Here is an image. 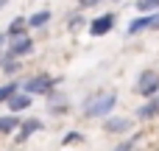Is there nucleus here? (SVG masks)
<instances>
[{"instance_id": "1", "label": "nucleus", "mask_w": 159, "mask_h": 151, "mask_svg": "<svg viewBox=\"0 0 159 151\" xmlns=\"http://www.w3.org/2000/svg\"><path fill=\"white\" fill-rule=\"evenodd\" d=\"M115 104H117V95H115V92H103V95H98L95 101H89V104L84 106V112H87L89 118H103V115L112 112Z\"/></svg>"}, {"instance_id": "2", "label": "nucleus", "mask_w": 159, "mask_h": 151, "mask_svg": "<svg viewBox=\"0 0 159 151\" xmlns=\"http://www.w3.org/2000/svg\"><path fill=\"white\" fill-rule=\"evenodd\" d=\"M134 90H137L140 95H145V98H154V95L159 92V76L154 73V70H145V73L137 78Z\"/></svg>"}, {"instance_id": "3", "label": "nucleus", "mask_w": 159, "mask_h": 151, "mask_svg": "<svg viewBox=\"0 0 159 151\" xmlns=\"http://www.w3.org/2000/svg\"><path fill=\"white\" fill-rule=\"evenodd\" d=\"M115 28V14H101V17H95L92 22H89V34L92 36H103V34H109Z\"/></svg>"}, {"instance_id": "4", "label": "nucleus", "mask_w": 159, "mask_h": 151, "mask_svg": "<svg viewBox=\"0 0 159 151\" xmlns=\"http://www.w3.org/2000/svg\"><path fill=\"white\" fill-rule=\"evenodd\" d=\"M31 48H34V42H31L28 36H20V39H14V42H11V48H8V53H6V62H11V59H20V56H28V53H31Z\"/></svg>"}, {"instance_id": "5", "label": "nucleus", "mask_w": 159, "mask_h": 151, "mask_svg": "<svg viewBox=\"0 0 159 151\" xmlns=\"http://www.w3.org/2000/svg\"><path fill=\"white\" fill-rule=\"evenodd\" d=\"M53 84H56V78H48V76H34V78H28V81H25V92H28V95H31V92H48Z\"/></svg>"}, {"instance_id": "6", "label": "nucleus", "mask_w": 159, "mask_h": 151, "mask_svg": "<svg viewBox=\"0 0 159 151\" xmlns=\"http://www.w3.org/2000/svg\"><path fill=\"white\" fill-rule=\"evenodd\" d=\"M39 129H42V120H36V118H31V120H25V123H22V126L17 129V140L22 143V140H28V137H31L34 132H39Z\"/></svg>"}, {"instance_id": "7", "label": "nucleus", "mask_w": 159, "mask_h": 151, "mask_svg": "<svg viewBox=\"0 0 159 151\" xmlns=\"http://www.w3.org/2000/svg\"><path fill=\"white\" fill-rule=\"evenodd\" d=\"M6 104L11 106V112H20V109H28V106H31V95H28V92H14Z\"/></svg>"}, {"instance_id": "8", "label": "nucleus", "mask_w": 159, "mask_h": 151, "mask_svg": "<svg viewBox=\"0 0 159 151\" xmlns=\"http://www.w3.org/2000/svg\"><path fill=\"white\" fill-rule=\"evenodd\" d=\"M25 25H28V20H25V17H14V20H11V25H8V31H6V36H8V39H20V36H22V31H25Z\"/></svg>"}, {"instance_id": "9", "label": "nucleus", "mask_w": 159, "mask_h": 151, "mask_svg": "<svg viewBox=\"0 0 159 151\" xmlns=\"http://www.w3.org/2000/svg\"><path fill=\"white\" fill-rule=\"evenodd\" d=\"M129 129H131V120H126V118H109L106 120V132L120 134V132H129Z\"/></svg>"}, {"instance_id": "10", "label": "nucleus", "mask_w": 159, "mask_h": 151, "mask_svg": "<svg viewBox=\"0 0 159 151\" xmlns=\"http://www.w3.org/2000/svg\"><path fill=\"white\" fill-rule=\"evenodd\" d=\"M145 28H151V17H137V20H131V22H129L126 34H129V36H134V34H140V31H145Z\"/></svg>"}, {"instance_id": "11", "label": "nucleus", "mask_w": 159, "mask_h": 151, "mask_svg": "<svg viewBox=\"0 0 159 151\" xmlns=\"http://www.w3.org/2000/svg\"><path fill=\"white\" fill-rule=\"evenodd\" d=\"M137 115H140V118H154V115H159V95L151 98V104L140 106V112H137Z\"/></svg>"}, {"instance_id": "12", "label": "nucleus", "mask_w": 159, "mask_h": 151, "mask_svg": "<svg viewBox=\"0 0 159 151\" xmlns=\"http://www.w3.org/2000/svg\"><path fill=\"white\" fill-rule=\"evenodd\" d=\"M20 129V120L14 118V115H6V118H0V132L3 134H8V132H17Z\"/></svg>"}, {"instance_id": "13", "label": "nucleus", "mask_w": 159, "mask_h": 151, "mask_svg": "<svg viewBox=\"0 0 159 151\" xmlns=\"http://www.w3.org/2000/svg\"><path fill=\"white\" fill-rule=\"evenodd\" d=\"M48 20H50V11H36V14L28 20V25H34V28H42Z\"/></svg>"}, {"instance_id": "14", "label": "nucleus", "mask_w": 159, "mask_h": 151, "mask_svg": "<svg viewBox=\"0 0 159 151\" xmlns=\"http://www.w3.org/2000/svg\"><path fill=\"white\" fill-rule=\"evenodd\" d=\"M14 92H17V84H3V87H0V104H3V101H8Z\"/></svg>"}, {"instance_id": "15", "label": "nucleus", "mask_w": 159, "mask_h": 151, "mask_svg": "<svg viewBox=\"0 0 159 151\" xmlns=\"http://www.w3.org/2000/svg\"><path fill=\"white\" fill-rule=\"evenodd\" d=\"M159 8V0H137V11H154Z\"/></svg>"}, {"instance_id": "16", "label": "nucleus", "mask_w": 159, "mask_h": 151, "mask_svg": "<svg viewBox=\"0 0 159 151\" xmlns=\"http://www.w3.org/2000/svg\"><path fill=\"white\" fill-rule=\"evenodd\" d=\"M131 149H134V140H129V143H123V146H120L117 151H131Z\"/></svg>"}, {"instance_id": "17", "label": "nucleus", "mask_w": 159, "mask_h": 151, "mask_svg": "<svg viewBox=\"0 0 159 151\" xmlns=\"http://www.w3.org/2000/svg\"><path fill=\"white\" fill-rule=\"evenodd\" d=\"M151 28H159V11H157V14H151Z\"/></svg>"}, {"instance_id": "18", "label": "nucleus", "mask_w": 159, "mask_h": 151, "mask_svg": "<svg viewBox=\"0 0 159 151\" xmlns=\"http://www.w3.org/2000/svg\"><path fill=\"white\" fill-rule=\"evenodd\" d=\"M78 3H81V6H95L98 0H78Z\"/></svg>"}, {"instance_id": "19", "label": "nucleus", "mask_w": 159, "mask_h": 151, "mask_svg": "<svg viewBox=\"0 0 159 151\" xmlns=\"http://www.w3.org/2000/svg\"><path fill=\"white\" fill-rule=\"evenodd\" d=\"M6 39H8V36H6V34H0V48H3V42H6Z\"/></svg>"}, {"instance_id": "20", "label": "nucleus", "mask_w": 159, "mask_h": 151, "mask_svg": "<svg viewBox=\"0 0 159 151\" xmlns=\"http://www.w3.org/2000/svg\"><path fill=\"white\" fill-rule=\"evenodd\" d=\"M6 3H8V0H0V8H3V6H6Z\"/></svg>"}]
</instances>
